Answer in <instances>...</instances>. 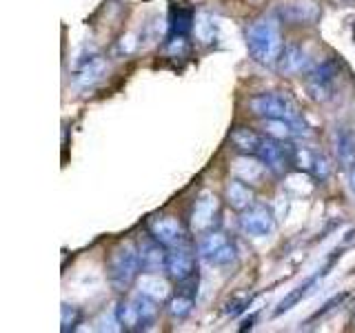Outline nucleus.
Instances as JSON below:
<instances>
[{"instance_id":"412c9836","label":"nucleus","mask_w":355,"mask_h":333,"mask_svg":"<svg viewBox=\"0 0 355 333\" xmlns=\"http://www.w3.org/2000/svg\"><path fill=\"white\" fill-rule=\"evenodd\" d=\"M138 284H140V291L147 293L149 298H153L155 302H164L171 293L169 282L160 280L158 273H144V278H138Z\"/></svg>"},{"instance_id":"f03ea898","label":"nucleus","mask_w":355,"mask_h":333,"mask_svg":"<svg viewBox=\"0 0 355 333\" xmlns=\"http://www.w3.org/2000/svg\"><path fill=\"white\" fill-rule=\"evenodd\" d=\"M282 47L284 44L280 38V27H277V20L273 16L258 18L247 27V49L258 65L275 67Z\"/></svg>"},{"instance_id":"9d476101","label":"nucleus","mask_w":355,"mask_h":333,"mask_svg":"<svg viewBox=\"0 0 355 333\" xmlns=\"http://www.w3.org/2000/svg\"><path fill=\"white\" fill-rule=\"evenodd\" d=\"M340 255H342V251H333V255H331V258L324 262V266H322V269H318L313 275L309 278L306 282H302L300 287H295L293 291L288 293L280 305H277V309L273 311V316H282V314H286V311H291L297 302H302V300H304L306 296L313 293V289H315L322 280H324L327 275H329V271L333 269V264H336V262L340 260Z\"/></svg>"},{"instance_id":"423d86ee","label":"nucleus","mask_w":355,"mask_h":333,"mask_svg":"<svg viewBox=\"0 0 355 333\" xmlns=\"http://www.w3.org/2000/svg\"><path fill=\"white\" fill-rule=\"evenodd\" d=\"M198 255L214 266H227L238 258V247L227 233L211 229L198 242Z\"/></svg>"},{"instance_id":"1a4fd4ad","label":"nucleus","mask_w":355,"mask_h":333,"mask_svg":"<svg viewBox=\"0 0 355 333\" xmlns=\"http://www.w3.org/2000/svg\"><path fill=\"white\" fill-rule=\"evenodd\" d=\"M240 229L253 238L271 236L275 231V214L269 205L253 203L244 211H240Z\"/></svg>"},{"instance_id":"6ab92c4d","label":"nucleus","mask_w":355,"mask_h":333,"mask_svg":"<svg viewBox=\"0 0 355 333\" xmlns=\"http://www.w3.org/2000/svg\"><path fill=\"white\" fill-rule=\"evenodd\" d=\"M193 11L184 7H173L169 18V38H187V33L193 27Z\"/></svg>"},{"instance_id":"f257e3e1","label":"nucleus","mask_w":355,"mask_h":333,"mask_svg":"<svg viewBox=\"0 0 355 333\" xmlns=\"http://www.w3.org/2000/svg\"><path fill=\"white\" fill-rule=\"evenodd\" d=\"M249 109L262 120H284L291 125L293 133L300 138L311 136L306 122L300 114L297 105L293 103L291 96L280 94V92H262L249 98Z\"/></svg>"},{"instance_id":"aec40b11","label":"nucleus","mask_w":355,"mask_h":333,"mask_svg":"<svg viewBox=\"0 0 355 333\" xmlns=\"http://www.w3.org/2000/svg\"><path fill=\"white\" fill-rule=\"evenodd\" d=\"M318 7L313 5H284L280 9V18L284 22H293V25H309V22H313L318 18Z\"/></svg>"},{"instance_id":"2eb2a0df","label":"nucleus","mask_w":355,"mask_h":333,"mask_svg":"<svg viewBox=\"0 0 355 333\" xmlns=\"http://www.w3.org/2000/svg\"><path fill=\"white\" fill-rule=\"evenodd\" d=\"M140 266L142 273H164L166 269V249L162 242H158L153 236L140 244Z\"/></svg>"},{"instance_id":"b1692460","label":"nucleus","mask_w":355,"mask_h":333,"mask_svg":"<svg viewBox=\"0 0 355 333\" xmlns=\"http://www.w3.org/2000/svg\"><path fill=\"white\" fill-rule=\"evenodd\" d=\"M83 322V311L71 305H62V333L76 331Z\"/></svg>"},{"instance_id":"ddd939ff","label":"nucleus","mask_w":355,"mask_h":333,"mask_svg":"<svg viewBox=\"0 0 355 333\" xmlns=\"http://www.w3.org/2000/svg\"><path fill=\"white\" fill-rule=\"evenodd\" d=\"M293 164H297L300 169L309 171L311 176L315 178V180L324 182L327 178L331 176V164H329V158L324 153L320 151H309V149H300L295 147L293 149Z\"/></svg>"},{"instance_id":"f3484780","label":"nucleus","mask_w":355,"mask_h":333,"mask_svg":"<svg viewBox=\"0 0 355 333\" xmlns=\"http://www.w3.org/2000/svg\"><path fill=\"white\" fill-rule=\"evenodd\" d=\"M260 142H262V136L249 127H238L231 133V144L236 147V151H240L244 155H251V158H255V153H258Z\"/></svg>"},{"instance_id":"5701e85b","label":"nucleus","mask_w":355,"mask_h":333,"mask_svg":"<svg viewBox=\"0 0 355 333\" xmlns=\"http://www.w3.org/2000/svg\"><path fill=\"white\" fill-rule=\"evenodd\" d=\"M336 149H338V158L344 166H349L355 160V140L347 129L336 131Z\"/></svg>"},{"instance_id":"393cba45","label":"nucleus","mask_w":355,"mask_h":333,"mask_svg":"<svg viewBox=\"0 0 355 333\" xmlns=\"http://www.w3.org/2000/svg\"><path fill=\"white\" fill-rule=\"evenodd\" d=\"M251 302H253V296H233L229 302H227V309L225 311H227V316L236 318V316L244 314Z\"/></svg>"},{"instance_id":"bb28decb","label":"nucleus","mask_w":355,"mask_h":333,"mask_svg":"<svg viewBox=\"0 0 355 333\" xmlns=\"http://www.w3.org/2000/svg\"><path fill=\"white\" fill-rule=\"evenodd\" d=\"M349 169V187H351V191L355 194V160L347 166Z\"/></svg>"},{"instance_id":"39448f33","label":"nucleus","mask_w":355,"mask_h":333,"mask_svg":"<svg viewBox=\"0 0 355 333\" xmlns=\"http://www.w3.org/2000/svg\"><path fill=\"white\" fill-rule=\"evenodd\" d=\"M342 71H344V65L340 58H336V56H331V58H324L322 62L313 65L304 78L309 96L318 100V103H327V100H331L336 96Z\"/></svg>"},{"instance_id":"4468645a","label":"nucleus","mask_w":355,"mask_h":333,"mask_svg":"<svg viewBox=\"0 0 355 333\" xmlns=\"http://www.w3.org/2000/svg\"><path fill=\"white\" fill-rule=\"evenodd\" d=\"M277 71L284 74V76H295V74H306L311 67H309V56L304 51L302 44L297 42H288L282 47L280 58H277Z\"/></svg>"},{"instance_id":"f8f14e48","label":"nucleus","mask_w":355,"mask_h":333,"mask_svg":"<svg viewBox=\"0 0 355 333\" xmlns=\"http://www.w3.org/2000/svg\"><path fill=\"white\" fill-rule=\"evenodd\" d=\"M149 236H153L158 242H162L166 249L187 242V231L182 227V222L173 216H160V218L151 220Z\"/></svg>"},{"instance_id":"0eeeda50","label":"nucleus","mask_w":355,"mask_h":333,"mask_svg":"<svg viewBox=\"0 0 355 333\" xmlns=\"http://www.w3.org/2000/svg\"><path fill=\"white\" fill-rule=\"evenodd\" d=\"M293 144H288V140H277L273 136H262V142H260V149L255 153V158H258L264 166L266 171H271L273 176L282 178L288 173L293 164Z\"/></svg>"},{"instance_id":"7ed1b4c3","label":"nucleus","mask_w":355,"mask_h":333,"mask_svg":"<svg viewBox=\"0 0 355 333\" xmlns=\"http://www.w3.org/2000/svg\"><path fill=\"white\" fill-rule=\"evenodd\" d=\"M140 249L133 240H122L118 247L109 253L107 262V280L111 289L118 293H125L138 282L140 278Z\"/></svg>"},{"instance_id":"a211bd4d","label":"nucleus","mask_w":355,"mask_h":333,"mask_svg":"<svg viewBox=\"0 0 355 333\" xmlns=\"http://www.w3.org/2000/svg\"><path fill=\"white\" fill-rule=\"evenodd\" d=\"M227 203L233 209L244 211L247 207L253 205V191L244 180H240V178H233V180H229V185H227Z\"/></svg>"},{"instance_id":"20e7f679","label":"nucleus","mask_w":355,"mask_h":333,"mask_svg":"<svg viewBox=\"0 0 355 333\" xmlns=\"http://www.w3.org/2000/svg\"><path fill=\"white\" fill-rule=\"evenodd\" d=\"M158 305L147 293H133L116 307V325L122 331H147L158 320Z\"/></svg>"},{"instance_id":"4be33fe9","label":"nucleus","mask_w":355,"mask_h":333,"mask_svg":"<svg viewBox=\"0 0 355 333\" xmlns=\"http://www.w3.org/2000/svg\"><path fill=\"white\" fill-rule=\"evenodd\" d=\"M105 71V62L100 56H92L89 60L80 65V69L76 74V83L80 87H92L96 80H100V76Z\"/></svg>"},{"instance_id":"6e6552de","label":"nucleus","mask_w":355,"mask_h":333,"mask_svg":"<svg viewBox=\"0 0 355 333\" xmlns=\"http://www.w3.org/2000/svg\"><path fill=\"white\" fill-rule=\"evenodd\" d=\"M196 269H198V255L189 247V242L178 244V247H169V251H166V269H164L169 280L178 284L191 280V278H196Z\"/></svg>"},{"instance_id":"9b49d317","label":"nucleus","mask_w":355,"mask_h":333,"mask_svg":"<svg viewBox=\"0 0 355 333\" xmlns=\"http://www.w3.org/2000/svg\"><path fill=\"white\" fill-rule=\"evenodd\" d=\"M218 218H220V207H218L216 196L202 194L196 200L193 211H191V229H193V233L202 236V233L211 231L216 227Z\"/></svg>"},{"instance_id":"a878e982","label":"nucleus","mask_w":355,"mask_h":333,"mask_svg":"<svg viewBox=\"0 0 355 333\" xmlns=\"http://www.w3.org/2000/svg\"><path fill=\"white\" fill-rule=\"evenodd\" d=\"M344 298H347V293H340V296H336V298H331L324 307H322L320 311H315V314L309 318V322H313V320H318V318H322V316H327L333 307H336V305H342V302H344Z\"/></svg>"},{"instance_id":"dca6fc26","label":"nucleus","mask_w":355,"mask_h":333,"mask_svg":"<svg viewBox=\"0 0 355 333\" xmlns=\"http://www.w3.org/2000/svg\"><path fill=\"white\" fill-rule=\"evenodd\" d=\"M196 278H191V280H184L180 282V289H178V293L169 300V314L171 318L175 320H184L191 316V311L196 307Z\"/></svg>"}]
</instances>
